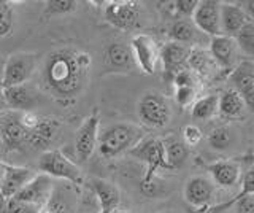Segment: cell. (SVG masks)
Listing matches in <instances>:
<instances>
[{
	"instance_id": "6da1fadb",
	"label": "cell",
	"mask_w": 254,
	"mask_h": 213,
	"mask_svg": "<svg viewBox=\"0 0 254 213\" xmlns=\"http://www.w3.org/2000/svg\"><path fill=\"white\" fill-rule=\"evenodd\" d=\"M91 56L73 48H59L48 54L43 67V88L59 100L78 97L89 76Z\"/></svg>"
},
{
	"instance_id": "7a4b0ae2",
	"label": "cell",
	"mask_w": 254,
	"mask_h": 213,
	"mask_svg": "<svg viewBox=\"0 0 254 213\" xmlns=\"http://www.w3.org/2000/svg\"><path fill=\"white\" fill-rule=\"evenodd\" d=\"M140 140L141 131L137 126L127 123H116L99 132L97 148L99 153L105 159H111V157H116L126 151H130Z\"/></svg>"
},
{
	"instance_id": "3957f363",
	"label": "cell",
	"mask_w": 254,
	"mask_h": 213,
	"mask_svg": "<svg viewBox=\"0 0 254 213\" xmlns=\"http://www.w3.org/2000/svg\"><path fill=\"white\" fill-rule=\"evenodd\" d=\"M37 167L50 178H61L73 185H83V173L78 165L59 149H48L38 157Z\"/></svg>"
},
{
	"instance_id": "277c9868",
	"label": "cell",
	"mask_w": 254,
	"mask_h": 213,
	"mask_svg": "<svg viewBox=\"0 0 254 213\" xmlns=\"http://www.w3.org/2000/svg\"><path fill=\"white\" fill-rule=\"evenodd\" d=\"M37 70V56L34 53H13L8 56L2 76H0V89L11 86L26 84Z\"/></svg>"
},
{
	"instance_id": "5b68a950",
	"label": "cell",
	"mask_w": 254,
	"mask_h": 213,
	"mask_svg": "<svg viewBox=\"0 0 254 213\" xmlns=\"http://www.w3.org/2000/svg\"><path fill=\"white\" fill-rule=\"evenodd\" d=\"M130 154L146 165V173H145V177H143V189L154 185V175L159 169H167L164 142L161 139L140 140L138 143L130 149Z\"/></svg>"
},
{
	"instance_id": "8992f818",
	"label": "cell",
	"mask_w": 254,
	"mask_h": 213,
	"mask_svg": "<svg viewBox=\"0 0 254 213\" xmlns=\"http://www.w3.org/2000/svg\"><path fill=\"white\" fill-rule=\"evenodd\" d=\"M137 113L143 124L149 128H164L170 123L172 108L169 100L159 92H146L138 100Z\"/></svg>"
},
{
	"instance_id": "52a82bcc",
	"label": "cell",
	"mask_w": 254,
	"mask_h": 213,
	"mask_svg": "<svg viewBox=\"0 0 254 213\" xmlns=\"http://www.w3.org/2000/svg\"><path fill=\"white\" fill-rule=\"evenodd\" d=\"M108 24L121 30H133L140 26V8L137 2L130 0H116L108 2L103 10Z\"/></svg>"
},
{
	"instance_id": "ba28073f",
	"label": "cell",
	"mask_w": 254,
	"mask_h": 213,
	"mask_svg": "<svg viewBox=\"0 0 254 213\" xmlns=\"http://www.w3.org/2000/svg\"><path fill=\"white\" fill-rule=\"evenodd\" d=\"M99 132H100V116L99 112L95 110L94 113L83 121L76 131L75 136V154L78 156L79 161H87L94 154L95 148H97L99 142Z\"/></svg>"
},
{
	"instance_id": "9c48e42d",
	"label": "cell",
	"mask_w": 254,
	"mask_h": 213,
	"mask_svg": "<svg viewBox=\"0 0 254 213\" xmlns=\"http://www.w3.org/2000/svg\"><path fill=\"white\" fill-rule=\"evenodd\" d=\"M137 67L129 45L113 42L103 50V69L105 73H129Z\"/></svg>"
},
{
	"instance_id": "30bf717a",
	"label": "cell",
	"mask_w": 254,
	"mask_h": 213,
	"mask_svg": "<svg viewBox=\"0 0 254 213\" xmlns=\"http://www.w3.org/2000/svg\"><path fill=\"white\" fill-rule=\"evenodd\" d=\"M219 5L216 0H198L192 13V24L202 34L211 37L221 35L219 24Z\"/></svg>"
},
{
	"instance_id": "8fae6325",
	"label": "cell",
	"mask_w": 254,
	"mask_h": 213,
	"mask_svg": "<svg viewBox=\"0 0 254 213\" xmlns=\"http://www.w3.org/2000/svg\"><path fill=\"white\" fill-rule=\"evenodd\" d=\"M229 81L232 83V88L238 92L245 100L246 108L253 110L254 107V64L250 61H242L230 70Z\"/></svg>"
},
{
	"instance_id": "7c38bea8",
	"label": "cell",
	"mask_w": 254,
	"mask_h": 213,
	"mask_svg": "<svg viewBox=\"0 0 254 213\" xmlns=\"http://www.w3.org/2000/svg\"><path fill=\"white\" fill-rule=\"evenodd\" d=\"M129 46L132 50L137 67L143 70L145 73L153 75L156 72V66L159 61V50H157L156 42L153 40V37L138 34L132 38Z\"/></svg>"
},
{
	"instance_id": "4fadbf2b",
	"label": "cell",
	"mask_w": 254,
	"mask_h": 213,
	"mask_svg": "<svg viewBox=\"0 0 254 213\" xmlns=\"http://www.w3.org/2000/svg\"><path fill=\"white\" fill-rule=\"evenodd\" d=\"M53 191H54L53 178L42 173V175H35L34 178H32L14 197L18 201L34 205V207H37V209H42L43 205L48 202V199L51 197Z\"/></svg>"
},
{
	"instance_id": "5bb4252c",
	"label": "cell",
	"mask_w": 254,
	"mask_h": 213,
	"mask_svg": "<svg viewBox=\"0 0 254 213\" xmlns=\"http://www.w3.org/2000/svg\"><path fill=\"white\" fill-rule=\"evenodd\" d=\"M19 113L21 112L5 115L0 120V140L2 146H6L8 149H19L24 143H27L29 131L21 123Z\"/></svg>"
},
{
	"instance_id": "9a60e30c",
	"label": "cell",
	"mask_w": 254,
	"mask_h": 213,
	"mask_svg": "<svg viewBox=\"0 0 254 213\" xmlns=\"http://www.w3.org/2000/svg\"><path fill=\"white\" fill-rule=\"evenodd\" d=\"M210 56L213 62L221 69L232 70L237 66L238 46L232 37L216 35L210 38Z\"/></svg>"
},
{
	"instance_id": "2e32d148",
	"label": "cell",
	"mask_w": 254,
	"mask_h": 213,
	"mask_svg": "<svg viewBox=\"0 0 254 213\" xmlns=\"http://www.w3.org/2000/svg\"><path fill=\"white\" fill-rule=\"evenodd\" d=\"M251 21H254V19H251L248 14L243 11L242 5L221 2V5H219L221 35H226V37H232L234 38Z\"/></svg>"
},
{
	"instance_id": "e0dca14e",
	"label": "cell",
	"mask_w": 254,
	"mask_h": 213,
	"mask_svg": "<svg viewBox=\"0 0 254 213\" xmlns=\"http://www.w3.org/2000/svg\"><path fill=\"white\" fill-rule=\"evenodd\" d=\"M34 177H35V173L29 167L3 164L2 181H0V193H2L6 199H11V197L18 194Z\"/></svg>"
},
{
	"instance_id": "ac0fdd59",
	"label": "cell",
	"mask_w": 254,
	"mask_h": 213,
	"mask_svg": "<svg viewBox=\"0 0 254 213\" xmlns=\"http://www.w3.org/2000/svg\"><path fill=\"white\" fill-rule=\"evenodd\" d=\"M214 185L206 177H192L185 185V201L194 209H205L213 199Z\"/></svg>"
},
{
	"instance_id": "d6986e66",
	"label": "cell",
	"mask_w": 254,
	"mask_h": 213,
	"mask_svg": "<svg viewBox=\"0 0 254 213\" xmlns=\"http://www.w3.org/2000/svg\"><path fill=\"white\" fill-rule=\"evenodd\" d=\"M206 170L211 175V183L219 188H234L242 178V169L232 159L214 161L206 165Z\"/></svg>"
},
{
	"instance_id": "ffe728a7",
	"label": "cell",
	"mask_w": 254,
	"mask_h": 213,
	"mask_svg": "<svg viewBox=\"0 0 254 213\" xmlns=\"http://www.w3.org/2000/svg\"><path fill=\"white\" fill-rule=\"evenodd\" d=\"M59 129V123L54 118L40 116L37 124L27 134V145L34 148H45L54 140Z\"/></svg>"
},
{
	"instance_id": "44dd1931",
	"label": "cell",
	"mask_w": 254,
	"mask_h": 213,
	"mask_svg": "<svg viewBox=\"0 0 254 213\" xmlns=\"http://www.w3.org/2000/svg\"><path fill=\"white\" fill-rule=\"evenodd\" d=\"M189 50L185 45L169 42L162 46V50L159 51V58H161L164 69L170 73H178L181 70H186Z\"/></svg>"
},
{
	"instance_id": "7402d4cb",
	"label": "cell",
	"mask_w": 254,
	"mask_h": 213,
	"mask_svg": "<svg viewBox=\"0 0 254 213\" xmlns=\"http://www.w3.org/2000/svg\"><path fill=\"white\" fill-rule=\"evenodd\" d=\"M92 189L100 204L99 213H115L121 202V193H119L118 186L107 180L95 178L92 180Z\"/></svg>"
},
{
	"instance_id": "603a6c76",
	"label": "cell",
	"mask_w": 254,
	"mask_h": 213,
	"mask_svg": "<svg viewBox=\"0 0 254 213\" xmlns=\"http://www.w3.org/2000/svg\"><path fill=\"white\" fill-rule=\"evenodd\" d=\"M2 94L6 107L16 110V112H30L32 105L35 104V92L32 91L30 86H27V83L3 88Z\"/></svg>"
},
{
	"instance_id": "cb8c5ba5",
	"label": "cell",
	"mask_w": 254,
	"mask_h": 213,
	"mask_svg": "<svg viewBox=\"0 0 254 213\" xmlns=\"http://www.w3.org/2000/svg\"><path fill=\"white\" fill-rule=\"evenodd\" d=\"M245 110V100L234 89H226L218 96V113L226 120H235V118L243 116Z\"/></svg>"
},
{
	"instance_id": "d4e9b609",
	"label": "cell",
	"mask_w": 254,
	"mask_h": 213,
	"mask_svg": "<svg viewBox=\"0 0 254 213\" xmlns=\"http://www.w3.org/2000/svg\"><path fill=\"white\" fill-rule=\"evenodd\" d=\"M164 153L167 169H177L186 162L189 156V148L181 140L170 139L164 142Z\"/></svg>"
},
{
	"instance_id": "484cf974",
	"label": "cell",
	"mask_w": 254,
	"mask_h": 213,
	"mask_svg": "<svg viewBox=\"0 0 254 213\" xmlns=\"http://www.w3.org/2000/svg\"><path fill=\"white\" fill-rule=\"evenodd\" d=\"M213 66H216V64L213 62L208 51L200 50V48L189 50L186 67H189L190 70H194V72L200 75H208L211 72Z\"/></svg>"
},
{
	"instance_id": "4316f807",
	"label": "cell",
	"mask_w": 254,
	"mask_h": 213,
	"mask_svg": "<svg viewBox=\"0 0 254 213\" xmlns=\"http://www.w3.org/2000/svg\"><path fill=\"white\" fill-rule=\"evenodd\" d=\"M218 113V96L216 94H210L202 99L194 102L192 105V118L194 120H210Z\"/></svg>"
},
{
	"instance_id": "83f0119b",
	"label": "cell",
	"mask_w": 254,
	"mask_h": 213,
	"mask_svg": "<svg viewBox=\"0 0 254 213\" xmlns=\"http://www.w3.org/2000/svg\"><path fill=\"white\" fill-rule=\"evenodd\" d=\"M197 29L194 24H189L188 21H177L170 27V38L172 42L185 45V43H194L197 42Z\"/></svg>"
},
{
	"instance_id": "f1b7e54d",
	"label": "cell",
	"mask_w": 254,
	"mask_h": 213,
	"mask_svg": "<svg viewBox=\"0 0 254 213\" xmlns=\"http://www.w3.org/2000/svg\"><path fill=\"white\" fill-rule=\"evenodd\" d=\"M234 40L238 46V51L245 53L248 58L254 56V21L248 22L240 32H238Z\"/></svg>"
},
{
	"instance_id": "f546056e",
	"label": "cell",
	"mask_w": 254,
	"mask_h": 213,
	"mask_svg": "<svg viewBox=\"0 0 254 213\" xmlns=\"http://www.w3.org/2000/svg\"><path fill=\"white\" fill-rule=\"evenodd\" d=\"M232 131L226 126H219V128L213 129L208 136V143L213 149H218V151H224L230 145H232Z\"/></svg>"
},
{
	"instance_id": "4dcf8cb0",
	"label": "cell",
	"mask_w": 254,
	"mask_h": 213,
	"mask_svg": "<svg viewBox=\"0 0 254 213\" xmlns=\"http://www.w3.org/2000/svg\"><path fill=\"white\" fill-rule=\"evenodd\" d=\"M78 3L73 0H48L45 3V16H62L76 10Z\"/></svg>"
},
{
	"instance_id": "1f68e13d",
	"label": "cell",
	"mask_w": 254,
	"mask_h": 213,
	"mask_svg": "<svg viewBox=\"0 0 254 213\" xmlns=\"http://www.w3.org/2000/svg\"><path fill=\"white\" fill-rule=\"evenodd\" d=\"M14 22V13L10 2L0 0V38H5L11 34Z\"/></svg>"
},
{
	"instance_id": "d6a6232c",
	"label": "cell",
	"mask_w": 254,
	"mask_h": 213,
	"mask_svg": "<svg viewBox=\"0 0 254 213\" xmlns=\"http://www.w3.org/2000/svg\"><path fill=\"white\" fill-rule=\"evenodd\" d=\"M68 210H70V207H68L67 201L64 199V196L53 191L48 202L40 209V213H68Z\"/></svg>"
},
{
	"instance_id": "836d02e7",
	"label": "cell",
	"mask_w": 254,
	"mask_h": 213,
	"mask_svg": "<svg viewBox=\"0 0 254 213\" xmlns=\"http://www.w3.org/2000/svg\"><path fill=\"white\" fill-rule=\"evenodd\" d=\"M175 100L181 108H188L189 105L194 104L195 100V89L194 86H183V88H177L175 91Z\"/></svg>"
},
{
	"instance_id": "e575fe53",
	"label": "cell",
	"mask_w": 254,
	"mask_h": 213,
	"mask_svg": "<svg viewBox=\"0 0 254 213\" xmlns=\"http://www.w3.org/2000/svg\"><path fill=\"white\" fill-rule=\"evenodd\" d=\"M202 140V131L194 124H188L183 129V143H185L188 148L189 146H195L200 143Z\"/></svg>"
},
{
	"instance_id": "d590c367",
	"label": "cell",
	"mask_w": 254,
	"mask_h": 213,
	"mask_svg": "<svg viewBox=\"0 0 254 213\" xmlns=\"http://www.w3.org/2000/svg\"><path fill=\"white\" fill-rule=\"evenodd\" d=\"M5 213H40V209L22 201H18L16 197H11V199H8L6 202Z\"/></svg>"
},
{
	"instance_id": "8d00e7d4",
	"label": "cell",
	"mask_w": 254,
	"mask_h": 213,
	"mask_svg": "<svg viewBox=\"0 0 254 213\" xmlns=\"http://www.w3.org/2000/svg\"><path fill=\"white\" fill-rule=\"evenodd\" d=\"M198 3V0H178V2H175L173 8L177 11V14L183 18H192V13L195 10V6Z\"/></svg>"
},
{
	"instance_id": "74e56055",
	"label": "cell",
	"mask_w": 254,
	"mask_h": 213,
	"mask_svg": "<svg viewBox=\"0 0 254 213\" xmlns=\"http://www.w3.org/2000/svg\"><path fill=\"white\" fill-rule=\"evenodd\" d=\"M173 83L177 88H183V86H192V75L189 70H181V72L173 75Z\"/></svg>"
},
{
	"instance_id": "f35d334b",
	"label": "cell",
	"mask_w": 254,
	"mask_h": 213,
	"mask_svg": "<svg viewBox=\"0 0 254 213\" xmlns=\"http://www.w3.org/2000/svg\"><path fill=\"white\" fill-rule=\"evenodd\" d=\"M6 202H8V199H6V197H3V194L0 193V213H5V210H6Z\"/></svg>"
},
{
	"instance_id": "ab89813d",
	"label": "cell",
	"mask_w": 254,
	"mask_h": 213,
	"mask_svg": "<svg viewBox=\"0 0 254 213\" xmlns=\"http://www.w3.org/2000/svg\"><path fill=\"white\" fill-rule=\"evenodd\" d=\"M6 104H5V99H3V94H2V89H0V113H3L6 110Z\"/></svg>"
},
{
	"instance_id": "60d3db41",
	"label": "cell",
	"mask_w": 254,
	"mask_h": 213,
	"mask_svg": "<svg viewBox=\"0 0 254 213\" xmlns=\"http://www.w3.org/2000/svg\"><path fill=\"white\" fill-rule=\"evenodd\" d=\"M2 173H3V162H0V181H2Z\"/></svg>"
},
{
	"instance_id": "b9f144b4",
	"label": "cell",
	"mask_w": 254,
	"mask_h": 213,
	"mask_svg": "<svg viewBox=\"0 0 254 213\" xmlns=\"http://www.w3.org/2000/svg\"><path fill=\"white\" fill-rule=\"evenodd\" d=\"M115 213H130V212H115Z\"/></svg>"
},
{
	"instance_id": "7bdbcfd3",
	"label": "cell",
	"mask_w": 254,
	"mask_h": 213,
	"mask_svg": "<svg viewBox=\"0 0 254 213\" xmlns=\"http://www.w3.org/2000/svg\"><path fill=\"white\" fill-rule=\"evenodd\" d=\"M0 148H2V140H0Z\"/></svg>"
}]
</instances>
